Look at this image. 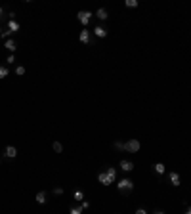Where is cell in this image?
I'll return each mask as SVG.
<instances>
[{
    "instance_id": "cell-1",
    "label": "cell",
    "mask_w": 191,
    "mask_h": 214,
    "mask_svg": "<svg viewBox=\"0 0 191 214\" xmlns=\"http://www.w3.org/2000/svg\"><path fill=\"white\" fill-rule=\"evenodd\" d=\"M115 180H117V170L113 168V166H109V168H105L103 172L98 174V182L101 185H111Z\"/></svg>"
},
{
    "instance_id": "cell-2",
    "label": "cell",
    "mask_w": 191,
    "mask_h": 214,
    "mask_svg": "<svg viewBox=\"0 0 191 214\" xmlns=\"http://www.w3.org/2000/svg\"><path fill=\"white\" fill-rule=\"evenodd\" d=\"M117 187H118V191H121V193H130L134 189V182L130 178H123L121 182L117 184Z\"/></svg>"
},
{
    "instance_id": "cell-3",
    "label": "cell",
    "mask_w": 191,
    "mask_h": 214,
    "mask_svg": "<svg viewBox=\"0 0 191 214\" xmlns=\"http://www.w3.org/2000/svg\"><path fill=\"white\" fill-rule=\"evenodd\" d=\"M141 149V144L136 140V138H132V140H128L126 144H124V151H128V153H138Z\"/></svg>"
},
{
    "instance_id": "cell-4",
    "label": "cell",
    "mask_w": 191,
    "mask_h": 214,
    "mask_svg": "<svg viewBox=\"0 0 191 214\" xmlns=\"http://www.w3.org/2000/svg\"><path fill=\"white\" fill-rule=\"evenodd\" d=\"M92 15H94V14H92V12H88V10H80V12L77 14V17H79V21L82 23V25H84V27H86V25H88V23L92 21Z\"/></svg>"
},
{
    "instance_id": "cell-5",
    "label": "cell",
    "mask_w": 191,
    "mask_h": 214,
    "mask_svg": "<svg viewBox=\"0 0 191 214\" xmlns=\"http://www.w3.org/2000/svg\"><path fill=\"white\" fill-rule=\"evenodd\" d=\"M118 166H121V170H124V172H132L134 170V162L132 161H126V159H123Z\"/></svg>"
},
{
    "instance_id": "cell-6",
    "label": "cell",
    "mask_w": 191,
    "mask_h": 214,
    "mask_svg": "<svg viewBox=\"0 0 191 214\" xmlns=\"http://www.w3.org/2000/svg\"><path fill=\"white\" fill-rule=\"evenodd\" d=\"M4 48H6V50H10V52L14 54V52L17 50V42H15L14 38H8V40L4 42Z\"/></svg>"
},
{
    "instance_id": "cell-7",
    "label": "cell",
    "mask_w": 191,
    "mask_h": 214,
    "mask_svg": "<svg viewBox=\"0 0 191 214\" xmlns=\"http://www.w3.org/2000/svg\"><path fill=\"white\" fill-rule=\"evenodd\" d=\"M94 35L98 36V38H105V36H107V29H105V27H101V25H96Z\"/></svg>"
},
{
    "instance_id": "cell-8",
    "label": "cell",
    "mask_w": 191,
    "mask_h": 214,
    "mask_svg": "<svg viewBox=\"0 0 191 214\" xmlns=\"http://www.w3.org/2000/svg\"><path fill=\"white\" fill-rule=\"evenodd\" d=\"M6 29H8V31H10V33L14 35V33H17V31H19V23H17L15 19H10V21H8V27H6Z\"/></svg>"
},
{
    "instance_id": "cell-9",
    "label": "cell",
    "mask_w": 191,
    "mask_h": 214,
    "mask_svg": "<svg viewBox=\"0 0 191 214\" xmlns=\"http://www.w3.org/2000/svg\"><path fill=\"white\" fill-rule=\"evenodd\" d=\"M168 180H170V184H172L174 187H178V185L182 184V182H180V174H178V172H170V174H168Z\"/></svg>"
},
{
    "instance_id": "cell-10",
    "label": "cell",
    "mask_w": 191,
    "mask_h": 214,
    "mask_svg": "<svg viewBox=\"0 0 191 214\" xmlns=\"http://www.w3.org/2000/svg\"><path fill=\"white\" fill-rule=\"evenodd\" d=\"M79 40L82 42V44H90V31H80V35H79Z\"/></svg>"
},
{
    "instance_id": "cell-11",
    "label": "cell",
    "mask_w": 191,
    "mask_h": 214,
    "mask_svg": "<svg viewBox=\"0 0 191 214\" xmlns=\"http://www.w3.org/2000/svg\"><path fill=\"white\" fill-rule=\"evenodd\" d=\"M17 155V149L14 147V145H8L6 149H4V157H8V159H14Z\"/></svg>"
},
{
    "instance_id": "cell-12",
    "label": "cell",
    "mask_w": 191,
    "mask_h": 214,
    "mask_svg": "<svg viewBox=\"0 0 191 214\" xmlns=\"http://www.w3.org/2000/svg\"><path fill=\"white\" fill-rule=\"evenodd\" d=\"M96 17L101 19V21H105V19L109 17V14H107V10H105V8H100L98 12H96Z\"/></svg>"
},
{
    "instance_id": "cell-13",
    "label": "cell",
    "mask_w": 191,
    "mask_h": 214,
    "mask_svg": "<svg viewBox=\"0 0 191 214\" xmlns=\"http://www.w3.org/2000/svg\"><path fill=\"white\" fill-rule=\"evenodd\" d=\"M153 170H155L157 174H164V172H166V166H164L162 162H155V164H153Z\"/></svg>"
},
{
    "instance_id": "cell-14",
    "label": "cell",
    "mask_w": 191,
    "mask_h": 214,
    "mask_svg": "<svg viewBox=\"0 0 191 214\" xmlns=\"http://www.w3.org/2000/svg\"><path fill=\"white\" fill-rule=\"evenodd\" d=\"M35 199H36V203H38V205H44V203H46V199H48V195H46V191H38Z\"/></svg>"
},
{
    "instance_id": "cell-15",
    "label": "cell",
    "mask_w": 191,
    "mask_h": 214,
    "mask_svg": "<svg viewBox=\"0 0 191 214\" xmlns=\"http://www.w3.org/2000/svg\"><path fill=\"white\" fill-rule=\"evenodd\" d=\"M126 8H138V0H124Z\"/></svg>"
},
{
    "instance_id": "cell-16",
    "label": "cell",
    "mask_w": 191,
    "mask_h": 214,
    "mask_svg": "<svg viewBox=\"0 0 191 214\" xmlns=\"http://www.w3.org/2000/svg\"><path fill=\"white\" fill-rule=\"evenodd\" d=\"M8 73H10V71H8L4 65H0V79H6V77H8Z\"/></svg>"
},
{
    "instance_id": "cell-17",
    "label": "cell",
    "mask_w": 191,
    "mask_h": 214,
    "mask_svg": "<svg viewBox=\"0 0 191 214\" xmlns=\"http://www.w3.org/2000/svg\"><path fill=\"white\" fill-rule=\"evenodd\" d=\"M52 147H54L56 153H61V151H63V145L59 144V141H54V145H52Z\"/></svg>"
},
{
    "instance_id": "cell-18",
    "label": "cell",
    "mask_w": 191,
    "mask_h": 214,
    "mask_svg": "<svg viewBox=\"0 0 191 214\" xmlns=\"http://www.w3.org/2000/svg\"><path fill=\"white\" fill-rule=\"evenodd\" d=\"M15 75H17V77H21V75H25V67H21V65H17V67H15Z\"/></svg>"
},
{
    "instance_id": "cell-19",
    "label": "cell",
    "mask_w": 191,
    "mask_h": 214,
    "mask_svg": "<svg viewBox=\"0 0 191 214\" xmlns=\"http://www.w3.org/2000/svg\"><path fill=\"white\" fill-rule=\"evenodd\" d=\"M113 147H115V149H118V151H124V144H123V141H115Z\"/></svg>"
},
{
    "instance_id": "cell-20",
    "label": "cell",
    "mask_w": 191,
    "mask_h": 214,
    "mask_svg": "<svg viewBox=\"0 0 191 214\" xmlns=\"http://www.w3.org/2000/svg\"><path fill=\"white\" fill-rule=\"evenodd\" d=\"M75 201L82 203V201H84V193H82V191H77V193H75Z\"/></svg>"
},
{
    "instance_id": "cell-21",
    "label": "cell",
    "mask_w": 191,
    "mask_h": 214,
    "mask_svg": "<svg viewBox=\"0 0 191 214\" xmlns=\"http://www.w3.org/2000/svg\"><path fill=\"white\" fill-rule=\"evenodd\" d=\"M71 214H82V206H73L71 208Z\"/></svg>"
},
{
    "instance_id": "cell-22",
    "label": "cell",
    "mask_w": 191,
    "mask_h": 214,
    "mask_svg": "<svg viewBox=\"0 0 191 214\" xmlns=\"http://www.w3.org/2000/svg\"><path fill=\"white\" fill-rule=\"evenodd\" d=\"M6 63H15V56H14V54H10V56H8V59H6Z\"/></svg>"
},
{
    "instance_id": "cell-23",
    "label": "cell",
    "mask_w": 191,
    "mask_h": 214,
    "mask_svg": "<svg viewBox=\"0 0 191 214\" xmlns=\"http://www.w3.org/2000/svg\"><path fill=\"white\" fill-rule=\"evenodd\" d=\"M54 195H63V189L61 187H54Z\"/></svg>"
},
{
    "instance_id": "cell-24",
    "label": "cell",
    "mask_w": 191,
    "mask_h": 214,
    "mask_svg": "<svg viewBox=\"0 0 191 214\" xmlns=\"http://www.w3.org/2000/svg\"><path fill=\"white\" fill-rule=\"evenodd\" d=\"M136 214H147V210H145V208H138Z\"/></svg>"
},
{
    "instance_id": "cell-25",
    "label": "cell",
    "mask_w": 191,
    "mask_h": 214,
    "mask_svg": "<svg viewBox=\"0 0 191 214\" xmlns=\"http://www.w3.org/2000/svg\"><path fill=\"white\" fill-rule=\"evenodd\" d=\"M4 19V8H0V21Z\"/></svg>"
},
{
    "instance_id": "cell-26",
    "label": "cell",
    "mask_w": 191,
    "mask_h": 214,
    "mask_svg": "<svg viewBox=\"0 0 191 214\" xmlns=\"http://www.w3.org/2000/svg\"><path fill=\"white\" fill-rule=\"evenodd\" d=\"M183 214H191V206H187V210H185Z\"/></svg>"
},
{
    "instance_id": "cell-27",
    "label": "cell",
    "mask_w": 191,
    "mask_h": 214,
    "mask_svg": "<svg viewBox=\"0 0 191 214\" xmlns=\"http://www.w3.org/2000/svg\"><path fill=\"white\" fill-rule=\"evenodd\" d=\"M153 214H164V212H162V210H155Z\"/></svg>"
},
{
    "instance_id": "cell-28",
    "label": "cell",
    "mask_w": 191,
    "mask_h": 214,
    "mask_svg": "<svg viewBox=\"0 0 191 214\" xmlns=\"http://www.w3.org/2000/svg\"><path fill=\"white\" fill-rule=\"evenodd\" d=\"M2 31H4V29H0V35H2Z\"/></svg>"
}]
</instances>
